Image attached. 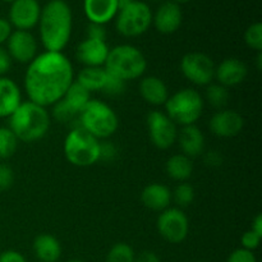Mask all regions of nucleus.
I'll return each instance as SVG.
<instances>
[{
  "instance_id": "25",
  "label": "nucleus",
  "mask_w": 262,
  "mask_h": 262,
  "mask_svg": "<svg viewBox=\"0 0 262 262\" xmlns=\"http://www.w3.org/2000/svg\"><path fill=\"white\" fill-rule=\"evenodd\" d=\"M166 174L171 179L178 182H186L187 179L191 178L193 173V163L192 159L183 154H176L170 156L165 164Z\"/></svg>"
},
{
  "instance_id": "9",
  "label": "nucleus",
  "mask_w": 262,
  "mask_h": 262,
  "mask_svg": "<svg viewBox=\"0 0 262 262\" xmlns=\"http://www.w3.org/2000/svg\"><path fill=\"white\" fill-rule=\"evenodd\" d=\"M156 227L159 234L171 245L183 242L189 232L188 217L179 207H168L163 210L158 216Z\"/></svg>"
},
{
  "instance_id": "29",
  "label": "nucleus",
  "mask_w": 262,
  "mask_h": 262,
  "mask_svg": "<svg viewBox=\"0 0 262 262\" xmlns=\"http://www.w3.org/2000/svg\"><path fill=\"white\" fill-rule=\"evenodd\" d=\"M18 147V140L9 127H0V159H9Z\"/></svg>"
},
{
  "instance_id": "8",
  "label": "nucleus",
  "mask_w": 262,
  "mask_h": 262,
  "mask_svg": "<svg viewBox=\"0 0 262 262\" xmlns=\"http://www.w3.org/2000/svg\"><path fill=\"white\" fill-rule=\"evenodd\" d=\"M115 28L124 37H138L152 25V10L142 0L123 3L115 15Z\"/></svg>"
},
{
  "instance_id": "1",
  "label": "nucleus",
  "mask_w": 262,
  "mask_h": 262,
  "mask_svg": "<svg viewBox=\"0 0 262 262\" xmlns=\"http://www.w3.org/2000/svg\"><path fill=\"white\" fill-rule=\"evenodd\" d=\"M73 81V66L63 51L45 50L28 63L25 90L30 101L46 107L59 101Z\"/></svg>"
},
{
  "instance_id": "28",
  "label": "nucleus",
  "mask_w": 262,
  "mask_h": 262,
  "mask_svg": "<svg viewBox=\"0 0 262 262\" xmlns=\"http://www.w3.org/2000/svg\"><path fill=\"white\" fill-rule=\"evenodd\" d=\"M229 91L227 87L219 83H210L206 89V99L211 106L215 109H224L229 101Z\"/></svg>"
},
{
  "instance_id": "5",
  "label": "nucleus",
  "mask_w": 262,
  "mask_h": 262,
  "mask_svg": "<svg viewBox=\"0 0 262 262\" xmlns=\"http://www.w3.org/2000/svg\"><path fill=\"white\" fill-rule=\"evenodd\" d=\"M79 127L97 140H106L119 127V118L109 104L91 99L78 115Z\"/></svg>"
},
{
  "instance_id": "41",
  "label": "nucleus",
  "mask_w": 262,
  "mask_h": 262,
  "mask_svg": "<svg viewBox=\"0 0 262 262\" xmlns=\"http://www.w3.org/2000/svg\"><path fill=\"white\" fill-rule=\"evenodd\" d=\"M0 262H27V260L18 251L8 250L0 253Z\"/></svg>"
},
{
  "instance_id": "46",
  "label": "nucleus",
  "mask_w": 262,
  "mask_h": 262,
  "mask_svg": "<svg viewBox=\"0 0 262 262\" xmlns=\"http://www.w3.org/2000/svg\"><path fill=\"white\" fill-rule=\"evenodd\" d=\"M171 2H174L176 4H178V5H182V4H186V3L191 2V0H171Z\"/></svg>"
},
{
  "instance_id": "50",
  "label": "nucleus",
  "mask_w": 262,
  "mask_h": 262,
  "mask_svg": "<svg viewBox=\"0 0 262 262\" xmlns=\"http://www.w3.org/2000/svg\"><path fill=\"white\" fill-rule=\"evenodd\" d=\"M150 2H163V0H150Z\"/></svg>"
},
{
  "instance_id": "42",
  "label": "nucleus",
  "mask_w": 262,
  "mask_h": 262,
  "mask_svg": "<svg viewBox=\"0 0 262 262\" xmlns=\"http://www.w3.org/2000/svg\"><path fill=\"white\" fill-rule=\"evenodd\" d=\"M13 27L7 18H0V46L5 43L12 35Z\"/></svg>"
},
{
  "instance_id": "18",
  "label": "nucleus",
  "mask_w": 262,
  "mask_h": 262,
  "mask_svg": "<svg viewBox=\"0 0 262 262\" xmlns=\"http://www.w3.org/2000/svg\"><path fill=\"white\" fill-rule=\"evenodd\" d=\"M119 0H83V12L89 22L106 25L119 10Z\"/></svg>"
},
{
  "instance_id": "7",
  "label": "nucleus",
  "mask_w": 262,
  "mask_h": 262,
  "mask_svg": "<svg viewBox=\"0 0 262 262\" xmlns=\"http://www.w3.org/2000/svg\"><path fill=\"white\" fill-rule=\"evenodd\" d=\"M63 151L72 165L91 166L100 159V140L83 128H72L64 140Z\"/></svg>"
},
{
  "instance_id": "33",
  "label": "nucleus",
  "mask_w": 262,
  "mask_h": 262,
  "mask_svg": "<svg viewBox=\"0 0 262 262\" xmlns=\"http://www.w3.org/2000/svg\"><path fill=\"white\" fill-rule=\"evenodd\" d=\"M125 91V82L119 78H115L112 74H109L107 81L105 83L104 89H102V94L106 95L109 97H118L122 96Z\"/></svg>"
},
{
  "instance_id": "35",
  "label": "nucleus",
  "mask_w": 262,
  "mask_h": 262,
  "mask_svg": "<svg viewBox=\"0 0 262 262\" xmlns=\"http://www.w3.org/2000/svg\"><path fill=\"white\" fill-rule=\"evenodd\" d=\"M14 183V171L8 164H0V191H8Z\"/></svg>"
},
{
  "instance_id": "21",
  "label": "nucleus",
  "mask_w": 262,
  "mask_h": 262,
  "mask_svg": "<svg viewBox=\"0 0 262 262\" xmlns=\"http://www.w3.org/2000/svg\"><path fill=\"white\" fill-rule=\"evenodd\" d=\"M22 102L19 86L8 77H0V118H9Z\"/></svg>"
},
{
  "instance_id": "31",
  "label": "nucleus",
  "mask_w": 262,
  "mask_h": 262,
  "mask_svg": "<svg viewBox=\"0 0 262 262\" xmlns=\"http://www.w3.org/2000/svg\"><path fill=\"white\" fill-rule=\"evenodd\" d=\"M194 189L191 184L181 183L171 192V201L176 202L179 207H187L193 202Z\"/></svg>"
},
{
  "instance_id": "51",
  "label": "nucleus",
  "mask_w": 262,
  "mask_h": 262,
  "mask_svg": "<svg viewBox=\"0 0 262 262\" xmlns=\"http://www.w3.org/2000/svg\"><path fill=\"white\" fill-rule=\"evenodd\" d=\"M197 262H201V261H197Z\"/></svg>"
},
{
  "instance_id": "23",
  "label": "nucleus",
  "mask_w": 262,
  "mask_h": 262,
  "mask_svg": "<svg viewBox=\"0 0 262 262\" xmlns=\"http://www.w3.org/2000/svg\"><path fill=\"white\" fill-rule=\"evenodd\" d=\"M33 252L40 262H58L61 256V246L53 234L42 233L33 241Z\"/></svg>"
},
{
  "instance_id": "36",
  "label": "nucleus",
  "mask_w": 262,
  "mask_h": 262,
  "mask_svg": "<svg viewBox=\"0 0 262 262\" xmlns=\"http://www.w3.org/2000/svg\"><path fill=\"white\" fill-rule=\"evenodd\" d=\"M261 238L260 235L256 234L253 230H247V232L245 233V234L242 235V238H241V243H242V248H245V250H248V251H255L256 248L260 246V242H261Z\"/></svg>"
},
{
  "instance_id": "10",
  "label": "nucleus",
  "mask_w": 262,
  "mask_h": 262,
  "mask_svg": "<svg viewBox=\"0 0 262 262\" xmlns=\"http://www.w3.org/2000/svg\"><path fill=\"white\" fill-rule=\"evenodd\" d=\"M181 72L197 86H209L215 76L214 60L201 51L187 53L181 60Z\"/></svg>"
},
{
  "instance_id": "37",
  "label": "nucleus",
  "mask_w": 262,
  "mask_h": 262,
  "mask_svg": "<svg viewBox=\"0 0 262 262\" xmlns=\"http://www.w3.org/2000/svg\"><path fill=\"white\" fill-rule=\"evenodd\" d=\"M227 262H257V260H256V256L252 251L238 248L230 253Z\"/></svg>"
},
{
  "instance_id": "14",
  "label": "nucleus",
  "mask_w": 262,
  "mask_h": 262,
  "mask_svg": "<svg viewBox=\"0 0 262 262\" xmlns=\"http://www.w3.org/2000/svg\"><path fill=\"white\" fill-rule=\"evenodd\" d=\"M245 127V119L235 110L222 109L215 113L209 122V128L215 136L232 138L239 135Z\"/></svg>"
},
{
  "instance_id": "22",
  "label": "nucleus",
  "mask_w": 262,
  "mask_h": 262,
  "mask_svg": "<svg viewBox=\"0 0 262 262\" xmlns=\"http://www.w3.org/2000/svg\"><path fill=\"white\" fill-rule=\"evenodd\" d=\"M141 201L147 209L161 212L170 207L171 191L169 187L161 183H151L143 188L141 193Z\"/></svg>"
},
{
  "instance_id": "2",
  "label": "nucleus",
  "mask_w": 262,
  "mask_h": 262,
  "mask_svg": "<svg viewBox=\"0 0 262 262\" xmlns=\"http://www.w3.org/2000/svg\"><path fill=\"white\" fill-rule=\"evenodd\" d=\"M40 40L46 51H63L73 30V13L66 0H50L41 8Z\"/></svg>"
},
{
  "instance_id": "4",
  "label": "nucleus",
  "mask_w": 262,
  "mask_h": 262,
  "mask_svg": "<svg viewBox=\"0 0 262 262\" xmlns=\"http://www.w3.org/2000/svg\"><path fill=\"white\" fill-rule=\"evenodd\" d=\"M105 71L122 81H133L143 76L147 69V60L142 51L129 43L112 48L104 64Z\"/></svg>"
},
{
  "instance_id": "26",
  "label": "nucleus",
  "mask_w": 262,
  "mask_h": 262,
  "mask_svg": "<svg viewBox=\"0 0 262 262\" xmlns=\"http://www.w3.org/2000/svg\"><path fill=\"white\" fill-rule=\"evenodd\" d=\"M77 114L79 115V113L82 112L84 106L89 104V101L91 100V92L87 89H84L82 84H79L78 82L74 79L73 83L69 86V89L67 90V92L64 94V96L61 97Z\"/></svg>"
},
{
  "instance_id": "11",
  "label": "nucleus",
  "mask_w": 262,
  "mask_h": 262,
  "mask_svg": "<svg viewBox=\"0 0 262 262\" xmlns=\"http://www.w3.org/2000/svg\"><path fill=\"white\" fill-rule=\"evenodd\" d=\"M148 137L154 146L160 150L170 148L177 142L178 137V125L164 112L154 110L147 115Z\"/></svg>"
},
{
  "instance_id": "39",
  "label": "nucleus",
  "mask_w": 262,
  "mask_h": 262,
  "mask_svg": "<svg viewBox=\"0 0 262 262\" xmlns=\"http://www.w3.org/2000/svg\"><path fill=\"white\" fill-rule=\"evenodd\" d=\"M12 58L8 54L7 49L0 46V77H4L5 74L9 72L10 67H12Z\"/></svg>"
},
{
  "instance_id": "27",
  "label": "nucleus",
  "mask_w": 262,
  "mask_h": 262,
  "mask_svg": "<svg viewBox=\"0 0 262 262\" xmlns=\"http://www.w3.org/2000/svg\"><path fill=\"white\" fill-rule=\"evenodd\" d=\"M53 110H51V115L55 120L58 122L64 123V124H71L72 128L79 127L78 123V114L64 101L63 99H60L59 101H56L55 104L51 105Z\"/></svg>"
},
{
  "instance_id": "30",
  "label": "nucleus",
  "mask_w": 262,
  "mask_h": 262,
  "mask_svg": "<svg viewBox=\"0 0 262 262\" xmlns=\"http://www.w3.org/2000/svg\"><path fill=\"white\" fill-rule=\"evenodd\" d=\"M135 258L133 248L124 242L115 243L106 255V262H135Z\"/></svg>"
},
{
  "instance_id": "47",
  "label": "nucleus",
  "mask_w": 262,
  "mask_h": 262,
  "mask_svg": "<svg viewBox=\"0 0 262 262\" xmlns=\"http://www.w3.org/2000/svg\"><path fill=\"white\" fill-rule=\"evenodd\" d=\"M66 262H83L82 260H78V258H72V260H68Z\"/></svg>"
},
{
  "instance_id": "6",
  "label": "nucleus",
  "mask_w": 262,
  "mask_h": 262,
  "mask_svg": "<svg viewBox=\"0 0 262 262\" xmlns=\"http://www.w3.org/2000/svg\"><path fill=\"white\" fill-rule=\"evenodd\" d=\"M204 97L194 89H183L169 96L165 106V114L177 125L196 124L204 113Z\"/></svg>"
},
{
  "instance_id": "19",
  "label": "nucleus",
  "mask_w": 262,
  "mask_h": 262,
  "mask_svg": "<svg viewBox=\"0 0 262 262\" xmlns=\"http://www.w3.org/2000/svg\"><path fill=\"white\" fill-rule=\"evenodd\" d=\"M177 142L182 154L189 159L199 158L205 152V136L196 124L182 127V129L178 130Z\"/></svg>"
},
{
  "instance_id": "17",
  "label": "nucleus",
  "mask_w": 262,
  "mask_h": 262,
  "mask_svg": "<svg viewBox=\"0 0 262 262\" xmlns=\"http://www.w3.org/2000/svg\"><path fill=\"white\" fill-rule=\"evenodd\" d=\"M248 73V68L241 59L227 58L215 67V76L217 83L224 87H234L242 83Z\"/></svg>"
},
{
  "instance_id": "20",
  "label": "nucleus",
  "mask_w": 262,
  "mask_h": 262,
  "mask_svg": "<svg viewBox=\"0 0 262 262\" xmlns=\"http://www.w3.org/2000/svg\"><path fill=\"white\" fill-rule=\"evenodd\" d=\"M138 90L142 99L155 106L164 105L170 96L165 82L156 76H148L141 79Z\"/></svg>"
},
{
  "instance_id": "38",
  "label": "nucleus",
  "mask_w": 262,
  "mask_h": 262,
  "mask_svg": "<svg viewBox=\"0 0 262 262\" xmlns=\"http://www.w3.org/2000/svg\"><path fill=\"white\" fill-rule=\"evenodd\" d=\"M87 38H94V40L106 41V28L104 25H97V23H89L86 28Z\"/></svg>"
},
{
  "instance_id": "34",
  "label": "nucleus",
  "mask_w": 262,
  "mask_h": 262,
  "mask_svg": "<svg viewBox=\"0 0 262 262\" xmlns=\"http://www.w3.org/2000/svg\"><path fill=\"white\" fill-rule=\"evenodd\" d=\"M118 156V148L117 146L109 141H100V159L101 161H106V163H112L117 159Z\"/></svg>"
},
{
  "instance_id": "12",
  "label": "nucleus",
  "mask_w": 262,
  "mask_h": 262,
  "mask_svg": "<svg viewBox=\"0 0 262 262\" xmlns=\"http://www.w3.org/2000/svg\"><path fill=\"white\" fill-rule=\"evenodd\" d=\"M41 8L38 0H14L10 3L8 20L15 30L30 31L38 25Z\"/></svg>"
},
{
  "instance_id": "48",
  "label": "nucleus",
  "mask_w": 262,
  "mask_h": 262,
  "mask_svg": "<svg viewBox=\"0 0 262 262\" xmlns=\"http://www.w3.org/2000/svg\"><path fill=\"white\" fill-rule=\"evenodd\" d=\"M120 4H123V3H128V2H133V0H119Z\"/></svg>"
},
{
  "instance_id": "40",
  "label": "nucleus",
  "mask_w": 262,
  "mask_h": 262,
  "mask_svg": "<svg viewBox=\"0 0 262 262\" xmlns=\"http://www.w3.org/2000/svg\"><path fill=\"white\" fill-rule=\"evenodd\" d=\"M204 161L207 166H211V168H216L223 164V156L220 155L219 151L212 150L207 151L204 155Z\"/></svg>"
},
{
  "instance_id": "32",
  "label": "nucleus",
  "mask_w": 262,
  "mask_h": 262,
  "mask_svg": "<svg viewBox=\"0 0 262 262\" xmlns=\"http://www.w3.org/2000/svg\"><path fill=\"white\" fill-rule=\"evenodd\" d=\"M245 42L252 50H262V23L255 22L246 30L245 32Z\"/></svg>"
},
{
  "instance_id": "16",
  "label": "nucleus",
  "mask_w": 262,
  "mask_h": 262,
  "mask_svg": "<svg viewBox=\"0 0 262 262\" xmlns=\"http://www.w3.org/2000/svg\"><path fill=\"white\" fill-rule=\"evenodd\" d=\"M109 50L106 41L86 37L77 46L76 58L84 67H104Z\"/></svg>"
},
{
  "instance_id": "15",
  "label": "nucleus",
  "mask_w": 262,
  "mask_h": 262,
  "mask_svg": "<svg viewBox=\"0 0 262 262\" xmlns=\"http://www.w3.org/2000/svg\"><path fill=\"white\" fill-rule=\"evenodd\" d=\"M183 22V12L181 5L171 0H165L159 5L155 13H152V25L156 30L164 35L177 32Z\"/></svg>"
},
{
  "instance_id": "3",
  "label": "nucleus",
  "mask_w": 262,
  "mask_h": 262,
  "mask_svg": "<svg viewBox=\"0 0 262 262\" xmlns=\"http://www.w3.org/2000/svg\"><path fill=\"white\" fill-rule=\"evenodd\" d=\"M51 118L46 107L30 101H22L9 117V129L18 141L32 143L49 132Z\"/></svg>"
},
{
  "instance_id": "24",
  "label": "nucleus",
  "mask_w": 262,
  "mask_h": 262,
  "mask_svg": "<svg viewBox=\"0 0 262 262\" xmlns=\"http://www.w3.org/2000/svg\"><path fill=\"white\" fill-rule=\"evenodd\" d=\"M107 77H109V73L105 71L104 67H84L79 71L76 81L90 92L102 91Z\"/></svg>"
},
{
  "instance_id": "49",
  "label": "nucleus",
  "mask_w": 262,
  "mask_h": 262,
  "mask_svg": "<svg viewBox=\"0 0 262 262\" xmlns=\"http://www.w3.org/2000/svg\"><path fill=\"white\" fill-rule=\"evenodd\" d=\"M3 2H5V3H12V2H14V0H3Z\"/></svg>"
},
{
  "instance_id": "44",
  "label": "nucleus",
  "mask_w": 262,
  "mask_h": 262,
  "mask_svg": "<svg viewBox=\"0 0 262 262\" xmlns=\"http://www.w3.org/2000/svg\"><path fill=\"white\" fill-rule=\"evenodd\" d=\"M251 230H253L256 234H258L260 237H262V215L261 214L256 215V217L252 222V228H251Z\"/></svg>"
},
{
  "instance_id": "45",
  "label": "nucleus",
  "mask_w": 262,
  "mask_h": 262,
  "mask_svg": "<svg viewBox=\"0 0 262 262\" xmlns=\"http://www.w3.org/2000/svg\"><path fill=\"white\" fill-rule=\"evenodd\" d=\"M257 69L258 71H260V69L262 68V54H261V51H258V54H257Z\"/></svg>"
},
{
  "instance_id": "13",
  "label": "nucleus",
  "mask_w": 262,
  "mask_h": 262,
  "mask_svg": "<svg viewBox=\"0 0 262 262\" xmlns=\"http://www.w3.org/2000/svg\"><path fill=\"white\" fill-rule=\"evenodd\" d=\"M7 51L12 60L28 64L37 55V41L30 31L15 30L8 38Z\"/></svg>"
},
{
  "instance_id": "43",
  "label": "nucleus",
  "mask_w": 262,
  "mask_h": 262,
  "mask_svg": "<svg viewBox=\"0 0 262 262\" xmlns=\"http://www.w3.org/2000/svg\"><path fill=\"white\" fill-rule=\"evenodd\" d=\"M135 262H161V260L155 252H151V251H143L142 253L136 256Z\"/></svg>"
}]
</instances>
